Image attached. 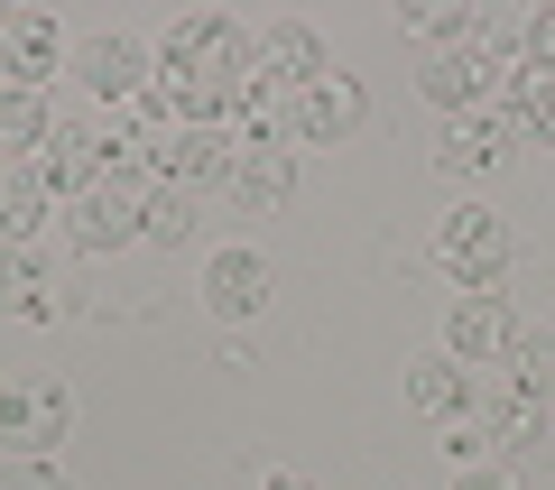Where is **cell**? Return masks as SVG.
<instances>
[{"label": "cell", "mask_w": 555, "mask_h": 490, "mask_svg": "<svg viewBox=\"0 0 555 490\" xmlns=\"http://www.w3.org/2000/svg\"><path fill=\"white\" fill-rule=\"evenodd\" d=\"M167 102H177L185 120H222V112H241L250 120V149H269V130H278V102L259 93V38L250 28H232V20H177L167 28Z\"/></svg>", "instance_id": "1"}, {"label": "cell", "mask_w": 555, "mask_h": 490, "mask_svg": "<svg viewBox=\"0 0 555 490\" xmlns=\"http://www.w3.org/2000/svg\"><path fill=\"white\" fill-rule=\"evenodd\" d=\"M481 120H491L509 149H555V83L491 56V75H481Z\"/></svg>", "instance_id": "2"}, {"label": "cell", "mask_w": 555, "mask_h": 490, "mask_svg": "<svg viewBox=\"0 0 555 490\" xmlns=\"http://www.w3.org/2000/svg\"><path fill=\"white\" fill-rule=\"evenodd\" d=\"M65 222H75L83 250H120V241H149V195H139L130 167H112L102 185H83V195H75V214H65Z\"/></svg>", "instance_id": "3"}, {"label": "cell", "mask_w": 555, "mask_h": 490, "mask_svg": "<svg viewBox=\"0 0 555 490\" xmlns=\"http://www.w3.org/2000/svg\"><path fill=\"white\" fill-rule=\"evenodd\" d=\"M436 259L463 278V287H500V269H509V222L481 214V204H463V214H444Z\"/></svg>", "instance_id": "4"}, {"label": "cell", "mask_w": 555, "mask_h": 490, "mask_svg": "<svg viewBox=\"0 0 555 490\" xmlns=\"http://www.w3.org/2000/svg\"><path fill=\"white\" fill-rule=\"evenodd\" d=\"M463 426H473V444H528L537 426H546V408H537L528 389H518L509 371H473V398H463Z\"/></svg>", "instance_id": "5"}, {"label": "cell", "mask_w": 555, "mask_h": 490, "mask_svg": "<svg viewBox=\"0 0 555 490\" xmlns=\"http://www.w3.org/2000/svg\"><path fill=\"white\" fill-rule=\"evenodd\" d=\"M139 157L158 167V185H185V195L214 185V177H232V139H222L214 120H177V130H158Z\"/></svg>", "instance_id": "6"}, {"label": "cell", "mask_w": 555, "mask_h": 490, "mask_svg": "<svg viewBox=\"0 0 555 490\" xmlns=\"http://www.w3.org/2000/svg\"><path fill=\"white\" fill-rule=\"evenodd\" d=\"M0 444H20V463H47V444H65V389L56 379H10L0 389Z\"/></svg>", "instance_id": "7"}, {"label": "cell", "mask_w": 555, "mask_h": 490, "mask_svg": "<svg viewBox=\"0 0 555 490\" xmlns=\"http://www.w3.org/2000/svg\"><path fill=\"white\" fill-rule=\"evenodd\" d=\"M509 343H518V324H509V306H500L491 287H463L454 296V314H444V352L463 361V371H491V361H509Z\"/></svg>", "instance_id": "8"}, {"label": "cell", "mask_w": 555, "mask_h": 490, "mask_svg": "<svg viewBox=\"0 0 555 490\" xmlns=\"http://www.w3.org/2000/svg\"><path fill=\"white\" fill-rule=\"evenodd\" d=\"M65 65V38L47 10H10L0 20V83H28V93H47V75Z\"/></svg>", "instance_id": "9"}, {"label": "cell", "mask_w": 555, "mask_h": 490, "mask_svg": "<svg viewBox=\"0 0 555 490\" xmlns=\"http://www.w3.org/2000/svg\"><path fill=\"white\" fill-rule=\"evenodd\" d=\"M334 65H324V38L315 28H297V20H278V28H259V93H306V83H324Z\"/></svg>", "instance_id": "10"}, {"label": "cell", "mask_w": 555, "mask_h": 490, "mask_svg": "<svg viewBox=\"0 0 555 490\" xmlns=\"http://www.w3.org/2000/svg\"><path fill=\"white\" fill-rule=\"evenodd\" d=\"M38 177L65 185V195H83V185L112 177V157H102V130H83V120H56V139L38 149Z\"/></svg>", "instance_id": "11"}, {"label": "cell", "mask_w": 555, "mask_h": 490, "mask_svg": "<svg viewBox=\"0 0 555 490\" xmlns=\"http://www.w3.org/2000/svg\"><path fill=\"white\" fill-rule=\"evenodd\" d=\"M204 306L232 314V324L259 314V306H269V259H259V250H214V269H204Z\"/></svg>", "instance_id": "12"}, {"label": "cell", "mask_w": 555, "mask_h": 490, "mask_svg": "<svg viewBox=\"0 0 555 490\" xmlns=\"http://www.w3.org/2000/svg\"><path fill=\"white\" fill-rule=\"evenodd\" d=\"M56 214V185L38 177V157H0V241H28Z\"/></svg>", "instance_id": "13"}, {"label": "cell", "mask_w": 555, "mask_h": 490, "mask_svg": "<svg viewBox=\"0 0 555 490\" xmlns=\"http://www.w3.org/2000/svg\"><path fill=\"white\" fill-rule=\"evenodd\" d=\"M75 75L93 83L102 102H130L139 83H149V56H139L130 38H83V47H75Z\"/></svg>", "instance_id": "14"}, {"label": "cell", "mask_w": 555, "mask_h": 490, "mask_svg": "<svg viewBox=\"0 0 555 490\" xmlns=\"http://www.w3.org/2000/svg\"><path fill=\"white\" fill-rule=\"evenodd\" d=\"M361 130V83L352 75H324L297 93V139H352Z\"/></svg>", "instance_id": "15"}, {"label": "cell", "mask_w": 555, "mask_h": 490, "mask_svg": "<svg viewBox=\"0 0 555 490\" xmlns=\"http://www.w3.org/2000/svg\"><path fill=\"white\" fill-rule=\"evenodd\" d=\"M463 398H473V371L454 352H416L408 361V408L416 416H463Z\"/></svg>", "instance_id": "16"}, {"label": "cell", "mask_w": 555, "mask_h": 490, "mask_svg": "<svg viewBox=\"0 0 555 490\" xmlns=\"http://www.w3.org/2000/svg\"><path fill=\"white\" fill-rule=\"evenodd\" d=\"M500 157H509V139H500V130H491L481 112L444 120V139H436V167H444V177H491Z\"/></svg>", "instance_id": "17"}, {"label": "cell", "mask_w": 555, "mask_h": 490, "mask_svg": "<svg viewBox=\"0 0 555 490\" xmlns=\"http://www.w3.org/2000/svg\"><path fill=\"white\" fill-rule=\"evenodd\" d=\"M232 195L250 204V214L287 204V195H297V157H287V149H241L232 157Z\"/></svg>", "instance_id": "18"}, {"label": "cell", "mask_w": 555, "mask_h": 490, "mask_svg": "<svg viewBox=\"0 0 555 490\" xmlns=\"http://www.w3.org/2000/svg\"><path fill=\"white\" fill-rule=\"evenodd\" d=\"M47 139H56L47 93H28V83H0V157H38Z\"/></svg>", "instance_id": "19"}, {"label": "cell", "mask_w": 555, "mask_h": 490, "mask_svg": "<svg viewBox=\"0 0 555 490\" xmlns=\"http://www.w3.org/2000/svg\"><path fill=\"white\" fill-rule=\"evenodd\" d=\"M481 75H491V56H426V102H436V112H481Z\"/></svg>", "instance_id": "20"}, {"label": "cell", "mask_w": 555, "mask_h": 490, "mask_svg": "<svg viewBox=\"0 0 555 490\" xmlns=\"http://www.w3.org/2000/svg\"><path fill=\"white\" fill-rule=\"evenodd\" d=\"M0 314H47V269L28 259V241H0Z\"/></svg>", "instance_id": "21"}, {"label": "cell", "mask_w": 555, "mask_h": 490, "mask_svg": "<svg viewBox=\"0 0 555 490\" xmlns=\"http://www.w3.org/2000/svg\"><path fill=\"white\" fill-rule=\"evenodd\" d=\"M500 371H509L518 389H528L537 408H546V398H555V334H518V343H509V361H500Z\"/></svg>", "instance_id": "22"}, {"label": "cell", "mask_w": 555, "mask_h": 490, "mask_svg": "<svg viewBox=\"0 0 555 490\" xmlns=\"http://www.w3.org/2000/svg\"><path fill=\"white\" fill-rule=\"evenodd\" d=\"M185 232H195V195L185 185H149V241L158 250H185Z\"/></svg>", "instance_id": "23"}, {"label": "cell", "mask_w": 555, "mask_h": 490, "mask_svg": "<svg viewBox=\"0 0 555 490\" xmlns=\"http://www.w3.org/2000/svg\"><path fill=\"white\" fill-rule=\"evenodd\" d=\"M0 490H65L56 463H0Z\"/></svg>", "instance_id": "24"}, {"label": "cell", "mask_w": 555, "mask_h": 490, "mask_svg": "<svg viewBox=\"0 0 555 490\" xmlns=\"http://www.w3.org/2000/svg\"><path fill=\"white\" fill-rule=\"evenodd\" d=\"M528 75L555 83V10H537V38H528Z\"/></svg>", "instance_id": "25"}, {"label": "cell", "mask_w": 555, "mask_h": 490, "mask_svg": "<svg viewBox=\"0 0 555 490\" xmlns=\"http://www.w3.org/2000/svg\"><path fill=\"white\" fill-rule=\"evenodd\" d=\"M454 490H518V481H509V472H463Z\"/></svg>", "instance_id": "26"}, {"label": "cell", "mask_w": 555, "mask_h": 490, "mask_svg": "<svg viewBox=\"0 0 555 490\" xmlns=\"http://www.w3.org/2000/svg\"><path fill=\"white\" fill-rule=\"evenodd\" d=\"M259 490H315V481H297V472H269V481H259Z\"/></svg>", "instance_id": "27"}]
</instances>
